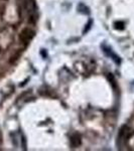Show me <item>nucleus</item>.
Listing matches in <instances>:
<instances>
[{"label": "nucleus", "instance_id": "f03ea898", "mask_svg": "<svg viewBox=\"0 0 134 151\" xmlns=\"http://www.w3.org/2000/svg\"><path fill=\"white\" fill-rule=\"evenodd\" d=\"M33 31L31 30V29H24V30L21 32L20 35V40L23 41V42H28V41H30L32 40L33 37Z\"/></svg>", "mask_w": 134, "mask_h": 151}, {"label": "nucleus", "instance_id": "f257e3e1", "mask_svg": "<svg viewBox=\"0 0 134 151\" xmlns=\"http://www.w3.org/2000/svg\"><path fill=\"white\" fill-rule=\"evenodd\" d=\"M22 8L28 15L29 20L35 22L36 20V6L35 0H23Z\"/></svg>", "mask_w": 134, "mask_h": 151}]
</instances>
